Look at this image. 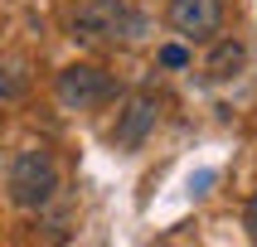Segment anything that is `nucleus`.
<instances>
[{"instance_id": "obj_1", "label": "nucleus", "mask_w": 257, "mask_h": 247, "mask_svg": "<svg viewBox=\"0 0 257 247\" xmlns=\"http://www.w3.org/2000/svg\"><path fill=\"white\" fill-rule=\"evenodd\" d=\"M58 189V165L44 145H29L10 160V174H5V194H10L15 208H44Z\"/></svg>"}, {"instance_id": "obj_8", "label": "nucleus", "mask_w": 257, "mask_h": 247, "mask_svg": "<svg viewBox=\"0 0 257 247\" xmlns=\"http://www.w3.org/2000/svg\"><path fill=\"white\" fill-rule=\"evenodd\" d=\"M243 228H247V237H257V194L247 199V213H243Z\"/></svg>"}, {"instance_id": "obj_3", "label": "nucleus", "mask_w": 257, "mask_h": 247, "mask_svg": "<svg viewBox=\"0 0 257 247\" xmlns=\"http://www.w3.org/2000/svg\"><path fill=\"white\" fill-rule=\"evenodd\" d=\"M54 92H58V102L68 112H92V107H102V102L112 97V78L97 63H68V68L58 73Z\"/></svg>"}, {"instance_id": "obj_6", "label": "nucleus", "mask_w": 257, "mask_h": 247, "mask_svg": "<svg viewBox=\"0 0 257 247\" xmlns=\"http://www.w3.org/2000/svg\"><path fill=\"white\" fill-rule=\"evenodd\" d=\"M247 68V49L238 39H218L214 49H209V63H204V78L209 83H233L238 73Z\"/></svg>"}, {"instance_id": "obj_7", "label": "nucleus", "mask_w": 257, "mask_h": 247, "mask_svg": "<svg viewBox=\"0 0 257 247\" xmlns=\"http://www.w3.org/2000/svg\"><path fill=\"white\" fill-rule=\"evenodd\" d=\"M160 63H165V68H185V63H189V54L180 49V44H165V49H160Z\"/></svg>"}, {"instance_id": "obj_5", "label": "nucleus", "mask_w": 257, "mask_h": 247, "mask_svg": "<svg viewBox=\"0 0 257 247\" xmlns=\"http://www.w3.org/2000/svg\"><path fill=\"white\" fill-rule=\"evenodd\" d=\"M165 20H170V29L180 39L204 44V39H214L218 25H223V0H170Z\"/></svg>"}, {"instance_id": "obj_4", "label": "nucleus", "mask_w": 257, "mask_h": 247, "mask_svg": "<svg viewBox=\"0 0 257 247\" xmlns=\"http://www.w3.org/2000/svg\"><path fill=\"white\" fill-rule=\"evenodd\" d=\"M156 121H160V102H156V92H131L126 97V107L116 112V126H112V145L116 150H136V145L156 131Z\"/></svg>"}, {"instance_id": "obj_2", "label": "nucleus", "mask_w": 257, "mask_h": 247, "mask_svg": "<svg viewBox=\"0 0 257 247\" xmlns=\"http://www.w3.org/2000/svg\"><path fill=\"white\" fill-rule=\"evenodd\" d=\"M141 34V15H131L121 0H83L73 15V39L83 44H126Z\"/></svg>"}]
</instances>
